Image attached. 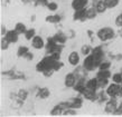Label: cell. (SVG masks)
<instances>
[{"instance_id": "1", "label": "cell", "mask_w": 122, "mask_h": 117, "mask_svg": "<svg viewBox=\"0 0 122 117\" xmlns=\"http://www.w3.org/2000/svg\"><path fill=\"white\" fill-rule=\"evenodd\" d=\"M105 93L109 98H122V85L117 83L109 84L105 88Z\"/></svg>"}, {"instance_id": "2", "label": "cell", "mask_w": 122, "mask_h": 117, "mask_svg": "<svg viewBox=\"0 0 122 117\" xmlns=\"http://www.w3.org/2000/svg\"><path fill=\"white\" fill-rule=\"evenodd\" d=\"M54 64H55V60L52 58V56H48V57H45L38 62L36 65V70L39 71V73H44L46 70L53 69L54 70ZM55 71V70H54Z\"/></svg>"}, {"instance_id": "3", "label": "cell", "mask_w": 122, "mask_h": 117, "mask_svg": "<svg viewBox=\"0 0 122 117\" xmlns=\"http://www.w3.org/2000/svg\"><path fill=\"white\" fill-rule=\"evenodd\" d=\"M96 36L101 41H107L114 37V30L111 27H103L99 29V31L96 33Z\"/></svg>"}, {"instance_id": "4", "label": "cell", "mask_w": 122, "mask_h": 117, "mask_svg": "<svg viewBox=\"0 0 122 117\" xmlns=\"http://www.w3.org/2000/svg\"><path fill=\"white\" fill-rule=\"evenodd\" d=\"M96 67H99V66H97V64H96L95 59H94L92 54L86 56L84 58V61H83V68L85 70H87V71H93Z\"/></svg>"}, {"instance_id": "5", "label": "cell", "mask_w": 122, "mask_h": 117, "mask_svg": "<svg viewBox=\"0 0 122 117\" xmlns=\"http://www.w3.org/2000/svg\"><path fill=\"white\" fill-rule=\"evenodd\" d=\"M119 105L118 98H110L109 100H107L105 106H104V112L107 114H113L117 109V107Z\"/></svg>"}, {"instance_id": "6", "label": "cell", "mask_w": 122, "mask_h": 117, "mask_svg": "<svg viewBox=\"0 0 122 117\" xmlns=\"http://www.w3.org/2000/svg\"><path fill=\"white\" fill-rule=\"evenodd\" d=\"M91 54H92L93 57H94V59H95L97 66H100V64L103 61V57H104V52H103V50H102V48L101 47L94 48Z\"/></svg>"}, {"instance_id": "7", "label": "cell", "mask_w": 122, "mask_h": 117, "mask_svg": "<svg viewBox=\"0 0 122 117\" xmlns=\"http://www.w3.org/2000/svg\"><path fill=\"white\" fill-rule=\"evenodd\" d=\"M77 83V78H76V75L73 73H68L65 76V80H64V84H65V86L68 88H72L74 87L75 84Z\"/></svg>"}, {"instance_id": "8", "label": "cell", "mask_w": 122, "mask_h": 117, "mask_svg": "<svg viewBox=\"0 0 122 117\" xmlns=\"http://www.w3.org/2000/svg\"><path fill=\"white\" fill-rule=\"evenodd\" d=\"M67 60H68V64L71 66H77L80 61H81V57H80V54L77 51H72L70 52V55L67 57Z\"/></svg>"}, {"instance_id": "9", "label": "cell", "mask_w": 122, "mask_h": 117, "mask_svg": "<svg viewBox=\"0 0 122 117\" xmlns=\"http://www.w3.org/2000/svg\"><path fill=\"white\" fill-rule=\"evenodd\" d=\"M45 46H46V45H45V41L41 36H37V35H36V36L31 39V47L35 48V49L39 50V49H43Z\"/></svg>"}, {"instance_id": "10", "label": "cell", "mask_w": 122, "mask_h": 117, "mask_svg": "<svg viewBox=\"0 0 122 117\" xmlns=\"http://www.w3.org/2000/svg\"><path fill=\"white\" fill-rule=\"evenodd\" d=\"M5 37H6L8 40H9V42H10V44H15V42H17V41H18L19 33H17L15 29H14V30H8L7 33H6V35H5Z\"/></svg>"}, {"instance_id": "11", "label": "cell", "mask_w": 122, "mask_h": 117, "mask_svg": "<svg viewBox=\"0 0 122 117\" xmlns=\"http://www.w3.org/2000/svg\"><path fill=\"white\" fill-rule=\"evenodd\" d=\"M83 96H84L85 99L87 100H96L97 99V94H96V90H93V89H89V88H85L84 92L82 93Z\"/></svg>"}, {"instance_id": "12", "label": "cell", "mask_w": 122, "mask_h": 117, "mask_svg": "<svg viewBox=\"0 0 122 117\" xmlns=\"http://www.w3.org/2000/svg\"><path fill=\"white\" fill-rule=\"evenodd\" d=\"M89 4V0H73L72 1V8L74 10H80L84 9Z\"/></svg>"}, {"instance_id": "13", "label": "cell", "mask_w": 122, "mask_h": 117, "mask_svg": "<svg viewBox=\"0 0 122 117\" xmlns=\"http://www.w3.org/2000/svg\"><path fill=\"white\" fill-rule=\"evenodd\" d=\"M70 107L71 108H74V109H80L83 106V99L81 97H75L74 99H72L70 103Z\"/></svg>"}, {"instance_id": "14", "label": "cell", "mask_w": 122, "mask_h": 117, "mask_svg": "<svg viewBox=\"0 0 122 117\" xmlns=\"http://www.w3.org/2000/svg\"><path fill=\"white\" fill-rule=\"evenodd\" d=\"M74 20H80V21H84L86 19V9H80V10H75V14L73 16Z\"/></svg>"}, {"instance_id": "15", "label": "cell", "mask_w": 122, "mask_h": 117, "mask_svg": "<svg viewBox=\"0 0 122 117\" xmlns=\"http://www.w3.org/2000/svg\"><path fill=\"white\" fill-rule=\"evenodd\" d=\"M75 89V90H76V92H78V93H83L84 92V89L85 88H86V81H84V79H78L77 80V83H76V84H75V86L74 87H73Z\"/></svg>"}, {"instance_id": "16", "label": "cell", "mask_w": 122, "mask_h": 117, "mask_svg": "<svg viewBox=\"0 0 122 117\" xmlns=\"http://www.w3.org/2000/svg\"><path fill=\"white\" fill-rule=\"evenodd\" d=\"M95 9H96V11H97V14H104V12H105L107 7V5H105V2H104V0H100V1L96 2Z\"/></svg>"}, {"instance_id": "17", "label": "cell", "mask_w": 122, "mask_h": 117, "mask_svg": "<svg viewBox=\"0 0 122 117\" xmlns=\"http://www.w3.org/2000/svg\"><path fill=\"white\" fill-rule=\"evenodd\" d=\"M61 19H62V17L59 15H49L45 18V20L48 23H58V22H61Z\"/></svg>"}, {"instance_id": "18", "label": "cell", "mask_w": 122, "mask_h": 117, "mask_svg": "<svg viewBox=\"0 0 122 117\" xmlns=\"http://www.w3.org/2000/svg\"><path fill=\"white\" fill-rule=\"evenodd\" d=\"M96 77H99V78H110L112 77V74L110 71V69H100L96 74Z\"/></svg>"}, {"instance_id": "19", "label": "cell", "mask_w": 122, "mask_h": 117, "mask_svg": "<svg viewBox=\"0 0 122 117\" xmlns=\"http://www.w3.org/2000/svg\"><path fill=\"white\" fill-rule=\"evenodd\" d=\"M86 88L96 90L99 88L97 87V77L96 78H92V79H89V80L86 81Z\"/></svg>"}, {"instance_id": "20", "label": "cell", "mask_w": 122, "mask_h": 117, "mask_svg": "<svg viewBox=\"0 0 122 117\" xmlns=\"http://www.w3.org/2000/svg\"><path fill=\"white\" fill-rule=\"evenodd\" d=\"M53 38H54V40H55L57 44H59V45H63V44L66 42V36H65L64 33H56Z\"/></svg>"}, {"instance_id": "21", "label": "cell", "mask_w": 122, "mask_h": 117, "mask_svg": "<svg viewBox=\"0 0 122 117\" xmlns=\"http://www.w3.org/2000/svg\"><path fill=\"white\" fill-rule=\"evenodd\" d=\"M15 30L19 33V35H25V33L27 31V28L22 22H17L15 26Z\"/></svg>"}, {"instance_id": "22", "label": "cell", "mask_w": 122, "mask_h": 117, "mask_svg": "<svg viewBox=\"0 0 122 117\" xmlns=\"http://www.w3.org/2000/svg\"><path fill=\"white\" fill-rule=\"evenodd\" d=\"M97 15L95 7H91L89 9H86V19H94Z\"/></svg>"}, {"instance_id": "23", "label": "cell", "mask_w": 122, "mask_h": 117, "mask_svg": "<svg viewBox=\"0 0 122 117\" xmlns=\"http://www.w3.org/2000/svg\"><path fill=\"white\" fill-rule=\"evenodd\" d=\"M49 94H51V92H49V89H47V88H41L39 90H38V97L39 98H47V97H49Z\"/></svg>"}, {"instance_id": "24", "label": "cell", "mask_w": 122, "mask_h": 117, "mask_svg": "<svg viewBox=\"0 0 122 117\" xmlns=\"http://www.w3.org/2000/svg\"><path fill=\"white\" fill-rule=\"evenodd\" d=\"M107 85H109L107 78H99L97 77V87L99 88H107Z\"/></svg>"}, {"instance_id": "25", "label": "cell", "mask_w": 122, "mask_h": 117, "mask_svg": "<svg viewBox=\"0 0 122 117\" xmlns=\"http://www.w3.org/2000/svg\"><path fill=\"white\" fill-rule=\"evenodd\" d=\"M104 2L107 5V9H113V8H115L119 5L120 0H104Z\"/></svg>"}, {"instance_id": "26", "label": "cell", "mask_w": 122, "mask_h": 117, "mask_svg": "<svg viewBox=\"0 0 122 117\" xmlns=\"http://www.w3.org/2000/svg\"><path fill=\"white\" fill-rule=\"evenodd\" d=\"M92 48H91V46H89V45H83L81 48V52H82V55L83 56H89L91 52H92Z\"/></svg>"}, {"instance_id": "27", "label": "cell", "mask_w": 122, "mask_h": 117, "mask_svg": "<svg viewBox=\"0 0 122 117\" xmlns=\"http://www.w3.org/2000/svg\"><path fill=\"white\" fill-rule=\"evenodd\" d=\"M28 51H29V49L26 46H20L18 48V50H17V56L18 57H25V55H26Z\"/></svg>"}, {"instance_id": "28", "label": "cell", "mask_w": 122, "mask_h": 117, "mask_svg": "<svg viewBox=\"0 0 122 117\" xmlns=\"http://www.w3.org/2000/svg\"><path fill=\"white\" fill-rule=\"evenodd\" d=\"M24 36H25V38H26L27 40H31L34 37L36 36V31H35V29H33V28H31V29H27V31L25 33Z\"/></svg>"}, {"instance_id": "29", "label": "cell", "mask_w": 122, "mask_h": 117, "mask_svg": "<svg viewBox=\"0 0 122 117\" xmlns=\"http://www.w3.org/2000/svg\"><path fill=\"white\" fill-rule=\"evenodd\" d=\"M112 80L113 83H117V84H122V74L121 73H115L112 75Z\"/></svg>"}, {"instance_id": "30", "label": "cell", "mask_w": 122, "mask_h": 117, "mask_svg": "<svg viewBox=\"0 0 122 117\" xmlns=\"http://www.w3.org/2000/svg\"><path fill=\"white\" fill-rule=\"evenodd\" d=\"M75 110L76 109L68 107V108H66V109L63 112V116H75V115H76V112H75Z\"/></svg>"}, {"instance_id": "31", "label": "cell", "mask_w": 122, "mask_h": 117, "mask_svg": "<svg viewBox=\"0 0 122 117\" xmlns=\"http://www.w3.org/2000/svg\"><path fill=\"white\" fill-rule=\"evenodd\" d=\"M9 45H10L9 40H8L6 37H4V38L1 39V49H2V50H6V49H8Z\"/></svg>"}, {"instance_id": "32", "label": "cell", "mask_w": 122, "mask_h": 117, "mask_svg": "<svg viewBox=\"0 0 122 117\" xmlns=\"http://www.w3.org/2000/svg\"><path fill=\"white\" fill-rule=\"evenodd\" d=\"M47 8L49 11H56L58 9V5L56 2H54V1H52V2H48L47 4Z\"/></svg>"}, {"instance_id": "33", "label": "cell", "mask_w": 122, "mask_h": 117, "mask_svg": "<svg viewBox=\"0 0 122 117\" xmlns=\"http://www.w3.org/2000/svg\"><path fill=\"white\" fill-rule=\"evenodd\" d=\"M110 67H111L110 61H102L99 66V69H110Z\"/></svg>"}, {"instance_id": "34", "label": "cell", "mask_w": 122, "mask_h": 117, "mask_svg": "<svg viewBox=\"0 0 122 117\" xmlns=\"http://www.w3.org/2000/svg\"><path fill=\"white\" fill-rule=\"evenodd\" d=\"M113 115H122V102L119 103V105H118V107H117L115 112L113 113Z\"/></svg>"}, {"instance_id": "35", "label": "cell", "mask_w": 122, "mask_h": 117, "mask_svg": "<svg viewBox=\"0 0 122 117\" xmlns=\"http://www.w3.org/2000/svg\"><path fill=\"white\" fill-rule=\"evenodd\" d=\"M115 26H118V27H122V14L115 18Z\"/></svg>"}, {"instance_id": "36", "label": "cell", "mask_w": 122, "mask_h": 117, "mask_svg": "<svg viewBox=\"0 0 122 117\" xmlns=\"http://www.w3.org/2000/svg\"><path fill=\"white\" fill-rule=\"evenodd\" d=\"M63 67V64L59 61V60H55V64H54V70H59L61 68Z\"/></svg>"}, {"instance_id": "37", "label": "cell", "mask_w": 122, "mask_h": 117, "mask_svg": "<svg viewBox=\"0 0 122 117\" xmlns=\"http://www.w3.org/2000/svg\"><path fill=\"white\" fill-rule=\"evenodd\" d=\"M51 56H52V58L54 59V60H59V57H61V51H55V52L51 54Z\"/></svg>"}, {"instance_id": "38", "label": "cell", "mask_w": 122, "mask_h": 117, "mask_svg": "<svg viewBox=\"0 0 122 117\" xmlns=\"http://www.w3.org/2000/svg\"><path fill=\"white\" fill-rule=\"evenodd\" d=\"M36 4L39 6H47L48 0H36Z\"/></svg>"}, {"instance_id": "39", "label": "cell", "mask_w": 122, "mask_h": 117, "mask_svg": "<svg viewBox=\"0 0 122 117\" xmlns=\"http://www.w3.org/2000/svg\"><path fill=\"white\" fill-rule=\"evenodd\" d=\"M24 58L26 59V60H33V59H34V55L31 54V52H29V51H28L26 55H25V57H24Z\"/></svg>"}, {"instance_id": "40", "label": "cell", "mask_w": 122, "mask_h": 117, "mask_svg": "<svg viewBox=\"0 0 122 117\" xmlns=\"http://www.w3.org/2000/svg\"><path fill=\"white\" fill-rule=\"evenodd\" d=\"M18 96H19V97H21V99H25L27 97V94H26V92H25V90H20Z\"/></svg>"}, {"instance_id": "41", "label": "cell", "mask_w": 122, "mask_h": 117, "mask_svg": "<svg viewBox=\"0 0 122 117\" xmlns=\"http://www.w3.org/2000/svg\"><path fill=\"white\" fill-rule=\"evenodd\" d=\"M6 33H7V31H6V28H5V26H2V27H1V33H2V35H6Z\"/></svg>"}, {"instance_id": "42", "label": "cell", "mask_w": 122, "mask_h": 117, "mask_svg": "<svg viewBox=\"0 0 122 117\" xmlns=\"http://www.w3.org/2000/svg\"><path fill=\"white\" fill-rule=\"evenodd\" d=\"M121 85H122V84H121Z\"/></svg>"}]
</instances>
